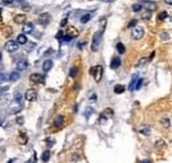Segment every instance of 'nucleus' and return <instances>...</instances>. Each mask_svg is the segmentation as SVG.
Masks as SVG:
<instances>
[{
  "mask_svg": "<svg viewBox=\"0 0 172 163\" xmlns=\"http://www.w3.org/2000/svg\"><path fill=\"white\" fill-rule=\"evenodd\" d=\"M150 16H151V11H148L147 13H143V16H142V19L143 20H148Z\"/></svg>",
  "mask_w": 172,
  "mask_h": 163,
  "instance_id": "72a5a7b5",
  "label": "nucleus"
},
{
  "mask_svg": "<svg viewBox=\"0 0 172 163\" xmlns=\"http://www.w3.org/2000/svg\"><path fill=\"white\" fill-rule=\"evenodd\" d=\"M139 131H140L142 134H144V135H150V126H147V125H144V126H142Z\"/></svg>",
  "mask_w": 172,
  "mask_h": 163,
  "instance_id": "a878e982",
  "label": "nucleus"
},
{
  "mask_svg": "<svg viewBox=\"0 0 172 163\" xmlns=\"http://www.w3.org/2000/svg\"><path fill=\"white\" fill-rule=\"evenodd\" d=\"M161 125L165 126V127H168V126H169V121L167 119V118H163V119H161Z\"/></svg>",
  "mask_w": 172,
  "mask_h": 163,
  "instance_id": "473e14b6",
  "label": "nucleus"
},
{
  "mask_svg": "<svg viewBox=\"0 0 172 163\" xmlns=\"http://www.w3.org/2000/svg\"><path fill=\"white\" fill-rule=\"evenodd\" d=\"M132 11H134V12H139V11H142V4H139V3L134 4V5H132Z\"/></svg>",
  "mask_w": 172,
  "mask_h": 163,
  "instance_id": "c756f323",
  "label": "nucleus"
},
{
  "mask_svg": "<svg viewBox=\"0 0 172 163\" xmlns=\"http://www.w3.org/2000/svg\"><path fill=\"white\" fill-rule=\"evenodd\" d=\"M16 122H17L19 125H23V122H24L23 117H17V118H16Z\"/></svg>",
  "mask_w": 172,
  "mask_h": 163,
  "instance_id": "e433bc0d",
  "label": "nucleus"
},
{
  "mask_svg": "<svg viewBox=\"0 0 172 163\" xmlns=\"http://www.w3.org/2000/svg\"><path fill=\"white\" fill-rule=\"evenodd\" d=\"M140 1H144V3H146V1H147V0H140Z\"/></svg>",
  "mask_w": 172,
  "mask_h": 163,
  "instance_id": "3c124183",
  "label": "nucleus"
},
{
  "mask_svg": "<svg viewBox=\"0 0 172 163\" xmlns=\"http://www.w3.org/2000/svg\"><path fill=\"white\" fill-rule=\"evenodd\" d=\"M3 3H5V4H11V3H13V0H3Z\"/></svg>",
  "mask_w": 172,
  "mask_h": 163,
  "instance_id": "a19ab883",
  "label": "nucleus"
},
{
  "mask_svg": "<svg viewBox=\"0 0 172 163\" xmlns=\"http://www.w3.org/2000/svg\"><path fill=\"white\" fill-rule=\"evenodd\" d=\"M142 163H151V162H148V160H144V162H142Z\"/></svg>",
  "mask_w": 172,
  "mask_h": 163,
  "instance_id": "8fccbe9b",
  "label": "nucleus"
},
{
  "mask_svg": "<svg viewBox=\"0 0 172 163\" xmlns=\"http://www.w3.org/2000/svg\"><path fill=\"white\" fill-rule=\"evenodd\" d=\"M72 39H73L72 36L66 33V35H64V37H62V41H64V43H68V41H70Z\"/></svg>",
  "mask_w": 172,
  "mask_h": 163,
  "instance_id": "7c9ffc66",
  "label": "nucleus"
},
{
  "mask_svg": "<svg viewBox=\"0 0 172 163\" xmlns=\"http://www.w3.org/2000/svg\"><path fill=\"white\" fill-rule=\"evenodd\" d=\"M168 37H169L168 33H164V32L161 33V39H163V40H168Z\"/></svg>",
  "mask_w": 172,
  "mask_h": 163,
  "instance_id": "ea45409f",
  "label": "nucleus"
},
{
  "mask_svg": "<svg viewBox=\"0 0 172 163\" xmlns=\"http://www.w3.org/2000/svg\"><path fill=\"white\" fill-rule=\"evenodd\" d=\"M138 81H139V77L138 76H135L132 80H131V82H130V86H129V89L132 92V90H135V88H136V84H138Z\"/></svg>",
  "mask_w": 172,
  "mask_h": 163,
  "instance_id": "a211bd4d",
  "label": "nucleus"
},
{
  "mask_svg": "<svg viewBox=\"0 0 172 163\" xmlns=\"http://www.w3.org/2000/svg\"><path fill=\"white\" fill-rule=\"evenodd\" d=\"M49 20H50V16H49V13H41V15L38 16V21H40V24L41 25H46V24L49 23Z\"/></svg>",
  "mask_w": 172,
  "mask_h": 163,
  "instance_id": "1a4fd4ad",
  "label": "nucleus"
},
{
  "mask_svg": "<svg viewBox=\"0 0 172 163\" xmlns=\"http://www.w3.org/2000/svg\"><path fill=\"white\" fill-rule=\"evenodd\" d=\"M15 101H17V102L21 101V94H20V93H16L15 94Z\"/></svg>",
  "mask_w": 172,
  "mask_h": 163,
  "instance_id": "c9c22d12",
  "label": "nucleus"
},
{
  "mask_svg": "<svg viewBox=\"0 0 172 163\" xmlns=\"http://www.w3.org/2000/svg\"><path fill=\"white\" fill-rule=\"evenodd\" d=\"M27 21V16L25 15H16L15 16V23L16 24H24Z\"/></svg>",
  "mask_w": 172,
  "mask_h": 163,
  "instance_id": "2eb2a0df",
  "label": "nucleus"
},
{
  "mask_svg": "<svg viewBox=\"0 0 172 163\" xmlns=\"http://www.w3.org/2000/svg\"><path fill=\"white\" fill-rule=\"evenodd\" d=\"M144 7L147 8V11H152V9H155V3H148V1H146Z\"/></svg>",
  "mask_w": 172,
  "mask_h": 163,
  "instance_id": "bb28decb",
  "label": "nucleus"
},
{
  "mask_svg": "<svg viewBox=\"0 0 172 163\" xmlns=\"http://www.w3.org/2000/svg\"><path fill=\"white\" fill-rule=\"evenodd\" d=\"M28 142V138H27V134L24 131L20 133V135H19V143L20 145H25Z\"/></svg>",
  "mask_w": 172,
  "mask_h": 163,
  "instance_id": "f3484780",
  "label": "nucleus"
},
{
  "mask_svg": "<svg viewBox=\"0 0 172 163\" xmlns=\"http://www.w3.org/2000/svg\"><path fill=\"white\" fill-rule=\"evenodd\" d=\"M56 37H57V39H60V40H62V37H64V32L60 31V32L57 33V36H56Z\"/></svg>",
  "mask_w": 172,
  "mask_h": 163,
  "instance_id": "58836bf2",
  "label": "nucleus"
},
{
  "mask_svg": "<svg viewBox=\"0 0 172 163\" xmlns=\"http://www.w3.org/2000/svg\"><path fill=\"white\" fill-rule=\"evenodd\" d=\"M68 35H70L72 37H77V36H78V31H77L74 27H70L68 29Z\"/></svg>",
  "mask_w": 172,
  "mask_h": 163,
  "instance_id": "4be33fe9",
  "label": "nucleus"
},
{
  "mask_svg": "<svg viewBox=\"0 0 172 163\" xmlns=\"http://www.w3.org/2000/svg\"><path fill=\"white\" fill-rule=\"evenodd\" d=\"M154 56H155V52H152V53L150 54V60H152V58H154Z\"/></svg>",
  "mask_w": 172,
  "mask_h": 163,
  "instance_id": "a18cd8bd",
  "label": "nucleus"
},
{
  "mask_svg": "<svg viewBox=\"0 0 172 163\" xmlns=\"http://www.w3.org/2000/svg\"><path fill=\"white\" fill-rule=\"evenodd\" d=\"M49 158H50V151H49V150H45V151L42 152V155H41L42 162H48Z\"/></svg>",
  "mask_w": 172,
  "mask_h": 163,
  "instance_id": "412c9836",
  "label": "nucleus"
},
{
  "mask_svg": "<svg viewBox=\"0 0 172 163\" xmlns=\"http://www.w3.org/2000/svg\"><path fill=\"white\" fill-rule=\"evenodd\" d=\"M19 45L20 44L17 43V41L9 40V41H7V44H5V49H7V52H9V53H13V52H16L19 49Z\"/></svg>",
  "mask_w": 172,
  "mask_h": 163,
  "instance_id": "7ed1b4c3",
  "label": "nucleus"
},
{
  "mask_svg": "<svg viewBox=\"0 0 172 163\" xmlns=\"http://www.w3.org/2000/svg\"><path fill=\"white\" fill-rule=\"evenodd\" d=\"M46 143H50V145H53V143H54V141H53V139H49V138H48V139H46Z\"/></svg>",
  "mask_w": 172,
  "mask_h": 163,
  "instance_id": "37998d69",
  "label": "nucleus"
},
{
  "mask_svg": "<svg viewBox=\"0 0 172 163\" xmlns=\"http://www.w3.org/2000/svg\"><path fill=\"white\" fill-rule=\"evenodd\" d=\"M23 32L27 35V33H32L33 32V24L32 23H25L23 25Z\"/></svg>",
  "mask_w": 172,
  "mask_h": 163,
  "instance_id": "9b49d317",
  "label": "nucleus"
},
{
  "mask_svg": "<svg viewBox=\"0 0 172 163\" xmlns=\"http://www.w3.org/2000/svg\"><path fill=\"white\" fill-rule=\"evenodd\" d=\"M92 19V13H84V15L81 16V19H80V21H81V24H86L89 21V20Z\"/></svg>",
  "mask_w": 172,
  "mask_h": 163,
  "instance_id": "dca6fc26",
  "label": "nucleus"
},
{
  "mask_svg": "<svg viewBox=\"0 0 172 163\" xmlns=\"http://www.w3.org/2000/svg\"><path fill=\"white\" fill-rule=\"evenodd\" d=\"M121 64H122V61H121V58H119L118 56H115V57L111 58L110 68H111V69H118L119 66H121Z\"/></svg>",
  "mask_w": 172,
  "mask_h": 163,
  "instance_id": "6e6552de",
  "label": "nucleus"
},
{
  "mask_svg": "<svg viewBox=\"0 0 172 163\" xmlns=\"http://www.w3.org/2000/svg\"><path fill=\"white\" fill-rule=\"evenodd\" d=\"M24 98L29 102L36 101V100H37V92L34 89H28L27 92H25V94H24Z\"/></svg>",
  "mask_w": 172,
  "mask_h": 163,
  "instance_id": "20e7f679",
  "label": "nucleus"
},
{
  "mask_svg": "<svg viewBox=\"0 0 172 163\" xmlns=\"http://www.w3.org/2000/svg\"><path fill=\"white\" fill-rule=\"evenodd\" d=\"M29 80H31L32 82H37V84L40 82V84H42V82H44V76H42V74H38V73H32Z\"/></svg>",
  "mask_w": 172,
  "mask_h": 163,
  "instance_id": "0eeeda50",
  "label": "nucleus"
},
{
  "mask_svg": "<svg viewBox=\"0 0 172 163\" xmlns=\"http://www.w3.org/2000/svg\"><path fill=\"white\" fill-rule=\"evenodd\" d=\"M16 41H17L20 45H25V44L28 43V39H27V36H25V33H21V35L17 36V40H16Z\"/></svg>",
  "mask_w": 172,
  "mask_h": 163,
  "instance_id": "4468645a",
  "label": "nucleus"
},
{
  "mask_svg": "<svg viewBox=\"0 0 172 163\" xmlns=\"http://www.w3.org/2000/svg\"><path fill=\"white\" fill-rule=\"evenodd\" d=\"M117 52H118L119 54H123L125 52H126V48H125V45H123L122 43H118V44H117Z\"/></svg>",
  "mask_w": 172,
  "mask_h": 163,
  "instance_id": "5701e85b",
  "label": "nucleus"
},
{
  "mask_svg": "<svg viewBox=\"0 0 172 163\" xmlns=\"http://www.w3.org/2000/svg\"><path fill=\"white\" fill-rule=\"evenodd\" d=\"M110 117H113V110H111V109H105V110H103V113L102 114H101V118H100V121L101 122H102V121H105V119H109V118H110Z\"/></svg>",
  "mask_w": 172,
  "mask_h": 163,
  "instance_id": "9d476101",
  "label": "nucleus"
},
{
  "mask_svg": "<svg viewBox=\"0 0 172 163\" xmlns=\"http://www.w3.org/2000/svg\"><path fill=\"white\" fill-rule=\"evenodd\" d=\"M53 125H54V127H62V125H64V117H62V115L56 117Z\"/></svg>",
  "mask_w": 172,
  "mask_h": 163,
  "instance_id": "ddd939ff",
  "label": "nucleus"
},
{
  "mask_svg": "<svg viewBox=\"0 0 172 163\" xmlns=\"http://www.w3.org/2000/svg\"><path fill=\"white\" fill-rule=\"evenodd\" d=\"M89 98H90V100H96V94H92V96H90V97H89Z\"/></svg>",
  "mask_w": 172,
  "mask_h": 163,
  "instance_id": "49530a36",
  "label": "nucleus"
},
{
  "mask_svg": "<svg viewBox=\"0 0 172 163\" xmlns=\"http://www.w3.org/2000/svg\"><path fill=\"white\" fill-rule=\"evenodd\" d=\"M101 43H102V32L98 31L94 33L93 36V41H92V51L93 52H97L98 51V48H100Z\"/></svg>",
  "mask_w": 172,
  "mask_h": 163,
  "instance_id": "f257e3e1",
  "label": "nucleus"
},
{
  "mask_svg": "<svg viewBox=\"0 0 172 163\" xmlns=\"http://www.w3.org/2000/svg\"><path fill=\"white\" fill-rule=\"evenodd\" d=\"M28 68V61L25 60V58H21V60H19L17 61V64H16V69L19 70V72H21V70H25Z\"/></svg>",
  "mask_w": 172,
  "mask_h": 163,
  "instance_id": "423d86ee",
  "label": "nucleus"
},
{
  "mask_svg": "<svg viewBox=\"0 0 172 163\" xmlns=\"http://www.w3.org/2000/svg\"><path fill=\"white\" fill-rule=\"evenodd\" d=\"M102 72H103V68L102 65H96L90 68V74H93V77L96 80L97 82L101 81V78H102Z\"/></svg>",
  "mask_w": 172,
  "mask_h": 163,
  "instance_id": "f03ea898",
  "label": "nucleus"
},
{
  "mask_svg": "<svg viewBox=\"0 0 172 163\" xmlns=\"http://www.w3.org/2000/svg\"><path fill=\"white\" fill-rule=\"evenodd\" d=\"M66 23H68V20H66V19H64V20H62V21H61V25H66Z\"/></svg>",
  "mask_w": 172,
  "mask_h": 163,
  "instance_id": "c03bdc74",
  "label": "nucleus"
},
{
  "mask_svg": "<svg viewBox=\"0 0 172 163\" xmlns=\"http://www.w3.org/2000/svg\"><path fill=\"white\" fill-rule=\"evenodd\" d=\"M77 73H78V69H77V66H72L70 68V70H69V76L72 78H74L77 76Z\"/></svg>",
  "mask_w": 172,
  "mask_h": 163,
  "instance_id": "393cba45",
  "label": "nucleus"
},
{
  "mask_svg": "<svg viewBox=\"0 0 172 163\" xmlns=\"http://www.w3.org/2000/svg\"><path fill=\"white\" fill-rule=\"evenodd\" d=\"M84 47H85V43H78V48H80V49H82Z\"/></svg>",
  "mask_w": 172,
  "mask_h": 163,
  "instance_id": "79ce46f5",
  "label": "nucleus"
},
{
  "mask_svg": "<svg viewBox=\"0 0 172 163\" xmlns=\"http://www.w3.org/2000/svg\"><path fill=\"white\" fill-rule=\"evenodd\" d=\"M125 92V86L123 85H115V88H114V93L115 94H121V93H123Z\"/></svg>",
  "mask_w": 172,
  "mask_h": 163,
  "instance_id": "b1692460",
  "label": "nucleus"
},
{
  "mask_svg": "<svg viewBox=\"0 0 172 163\" xmlns=\"http://www.w3.org/2000/svg\"><path fill=\"white\" fill-rule=\"evenodd\" d=\"M19 78H20L19 70H15V72H12V73L9 74V81H17Z\"/></svg>",
  "mask_w": 172,
  "mask_h": 163,
  "instance_id": "6ab92c4d",
  "label": "nucleus"
},
{
  "mask_svg": "<svg viewBox=\"0 0 172 163\" xmlns=\"http://www.w3.org/2000/svg\"><path fill=\"white\" fill-rule=\"evenodd\" d=\"M132 27H136V20H131L130 23H129V28H132Z\"/></svg>",
  "mask_w": 172,
  "mask_h": 163,
  "instance_id": "f704fd0d",
  "label": "nucleus"
},
{
  "mask_svg": "<svg viewBox=\"0 0 172 163\" xmlns=\"http://www.w3.org/2000/svg\"><path fill=\"white\" fill-rule=\"evenodd\" d=\"M93 112H94V110H93L92 108H88V109H86V112H85V117H86V118H89V115H90V114H93Z\"/></svg>",
  "mask_w": 172,
  "mask_h": 163,
  "instance_id": "2f4dec72",
  "label": "nucleus"
},
{
  "mask_svg": "<svg viewBox=\"0 0 172 163\" xmlns=\"http://www.w3.org/2000/svg\"><path fill=\"white\" fill-rule=\"evenodd\" d=\"M167 17H168V13H167V12H165V11L160 12V13H159V16H158V19L160 20V21H161V20H165V19H167Z\"/></svg>",
  "mask_w": 172,
  "mask_h": 163,
  "instance_id": "cd10ccee",
  "label": "nucleus"
},
{
  "mask_svg": "<svg viewBox=\"0 0 172 163\" xmlns=\"http://www.w3.org/2000/svg\"><path fill=\"white\" fill-rule=\"evenodd\" d=\"M52 66H53V62L50 61V60H45L44 64H42V70H44V72H49V70L52 69Z\"/></svg>",
  "mask_w": 172,
  "mask_h": 163,
  "instance_id": "f8f14e48",
  "label": "nucleus"
},
{
  "mask_svg": "<svg viewBox=\"0 0 172 163\" xmlns=\"http://www.w3.org/2000/svg\"><path fill=\"white\" fill-rule=\"evenodd\" d=\"M150 58H146V57H143V58H140L139 61H138V64H136V66H143V65H146L147 64V61H148Z\"/></svg>",
  "mask_w": 172,
  "mask_h": 163,
  "instance_id": "c85d7f7f",
  "label": "nucleus"
},
{
  "mask_svg": "<svg viewBox=\"0 0 172 163\" xmlns=\"http://www.w3.org/2000/svg\"><path fill=\"white\" fill-rule=\"evenodd\" d=\"M103 1H106V3H110V1H113V0H103Z\"/></svg>",
  "mask_w": 172,
  "mask_h": 163,
  "instance_id": "09e8293b",
  "label": "nucleus"
},
{
  "mask_svg": "<svg viewBox=\"0 0 172 163\" xmlns=\"http://www.w3.org/2000/svg\"><path fill=\"white\" fill-rule=\"evenodd\" d=\"M167 3H169V4H172V0H165Z\"/></svg>",
  "mask_w": 172,
  "mask_h": 163,
  "instance_id": "de8ad7c7",
  "label": "nucleus"
},
{
  "mask_svg": "<svg viewBox=\"0 0 172 163\" xmlns=\"http://www.w3.org/2000/svg\"><path fill=\"white\" fill-rule=\"evenodd\" d=\"M143 36H144V29L142 27H134V29H132V37L135 40H140Z\"/></svg>",
  "mask_w": 172,
  "mask_h": 163,
  "instance_id": "39448f33",
  "label": "nucleus"
},
{
  "mask_svg": "<svg viewBox=\"0 0 172 163\" xmlns=\"http://www.w3.org/2000/svg\"><path fill=\"white\" fill-rule=\"evenodd\" d=\"M142 84H143V80H142V78H139V81H138V84H136V88H135V90L139 89V88L142 86Z\"/></svg>",
  "mask_w": 172,
  "mask_h": 163,
  "instance_id": "4c0bfd02",
  "label": "nucleus"
},
{
  "mask_svg": "<svg viewBox=\"0 0 172 163\" xmlns=\"http://www.w3.org/2000/svg\"><path fill=\"white\" fill-rule=\"evenodd\" d=\"M155 147H156V148H165V147H167V143H165L163 139H159V141L155 142Z\"/></svg>",
  "mask_w": 172,
  "mask_h": 163,
  "instance_id": "aec40b11",
  "label": "nucleus"
}]
</instances>
